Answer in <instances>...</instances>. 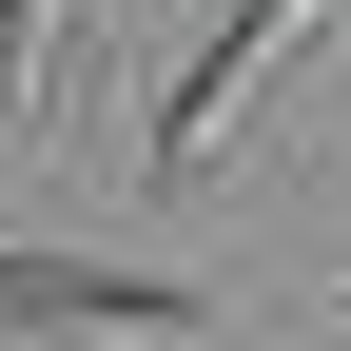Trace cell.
<instances>
[{
    "label": "cell",
    "instance_id": "obj_1",
    "mask_svg": "<svg viewBox=\"0 0 351 351\" xmlns=\"http://www.w3.org/2000/svg\"><path fill=\"white\" fill-rule=\"evenodd\" d=\"M293 20H313V0H234V20H215V39H195V59H176V78H156V176H195L215 137H234V98H254V78H274V59H293Z\"/></svg>",
    "mask_w": 351,
    "mask_h": 351
},
{
    "label": "cell",
    "instance_id": "obj_2",
    "mask_svg": "<svg viewBox=\"0 0 351 351\" xmlns=\"http://www.w3.org/2000/svg\"><path fill=\"white\" fill-rule=\"evenodd\" d=\"M0 332H195V293L98 274V254H0Z\"/></svg>",
    "mask_w": 351,
    "mask_h": 351
},
{
    "label": "cell",
    "instance_id": "obj_3",
    "mask_svg": "<svg viewBox=\"0 0 351 351\" xmlns=\"http://www.w3.org/2000/svg\"><path fill=\"white\" fill-rule=\"evenodd\" d=\"M78 59H98V0H0V137H59L78 117Z\"/></svg>",
    "mask_w": 351,
    "mask_h": 351
}]
</instances>
